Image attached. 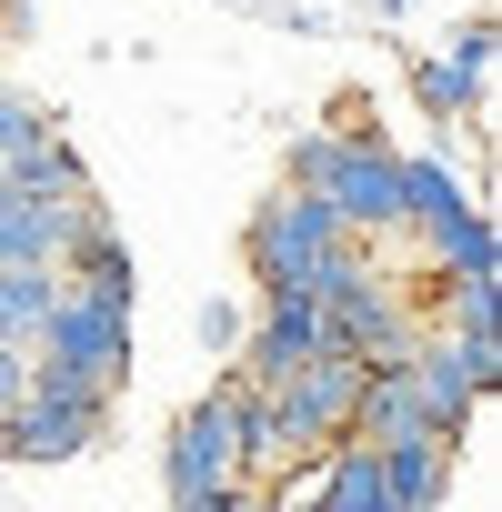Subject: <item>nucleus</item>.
<instances>
[{
	"mask_svg": "<svg viewBox=\"0 0 502 512\" xmlns=\"http://www.w3.org/2000/svg\"><path fill=\"white\" fill-rule=\"evenodd\" d=\"M282 191H312L352 241L402 231V151H382L372 131H302V141H292Z\"/></svg>",
	"mask_w": 502,
	"mask_h": 512,
	"instance_id": "nucleus-1",
	"label": "nucleus"
},
{
	"mask_svg": "<svg viewBox=\"0 0 502 512\" xmlns=\"http://www.w3.org/2000/svg\"><path fill=\"white\" fill-rule=\"evenodd\" d=\"M352 251H362V241H352L312 191H282V201H262V211L241 221V262H251V282H262V302H272V292H302V302H312Z\"/></svg>",
	"mask_w": 502,
	"mask_h": 512,
	"instance_id": "nucleus-2",
	"label": "nucleus"
},
{
	"mask_svg": "<svg viewBox=\"0 0 502 512\" xmlns=\"http://www.w3.org/2000/svg\"><path fill=\"white\" fill-rule=\"evenodd\" d=\"M121 382H131V312L61 292V312H51V332L31 352V392H61V402H101L111 412Z\"/></svg>",
	"mask_w": 502,
	"mask_h": 512,
	"instance_id": "nucleus-3",
	"label": "nucleus"
},
{
	"mask_svg": "<svg viewBox=\"0 0 502 512\" xmlns=\"http://www.w3.org/2000/svg\"><path fill=\"white\" fill-rule=\"evenodd\" d=\"M312 312H322V352H342V362H362V372H402V362L422 352V322L402 312V292L362 262V251L312 292Z\"/></svg>",
	"mask_w": 502,
	"mask_h": 512,
	"instance_id": "nucleus-4",
	"label": "nucleus"
},
{
	"mask_svg": "<svg viewBox=\"0 0 502 512\" xmlns=\"http://www.w3.org/2000/svg\"><path fill=\"white\" fill-rule=\"evenodd\" d=\"M231 402H241V382H211V392L171 422V442H161V492H171V512H201L221 482H241V432H231Z\"/></svg>",
	"mask_w": 502,
	"mask_h": 512,
	"instance_id": "nucleus-5",
	"label": "nucleus"
},
{
	"mask_svg": "<svg viewBox=\"0 0 502 512\" xmlns=\"http://www.w3.org/2000/svg\"><path fill=\"white\" fill-rule=\"evenodd\" d=\"M101 402H61V392H31L11 422H0V442H11V462H81L101 442Z\"/></svg>",
	"mask_w": 502,
	"mask_h": 512,
	"instance_id": "nucleus-6",
	"label": "nucleus"
},
{
	"mask_svg": "<svg viewBox=\"0 0 502 512\" xmlns=\"http://www.w3.org/2000/svg\"><path fill=\"white\" fill-rule=\"evenodd\" d=\"M0 181H11V191H31V201H71V211L91 201V171H81V151L61 141V121H51V131H31L11 161H0Z\"/></svg>",
	"mask_w": 502,
	"mask_h": 512,
	"instance_id": "nucleus-7",
	"label": "nucleus"
},
{
	"mask_svg": "<svg viewBox=\"0 0 502 512\" xmlns=\"http://www.w3.org/2000/svg\"><path fill=\"white\" fill-rule=\"evenodd\" d=\"M372 462H382V502H392V512H432V502L452 492V442H442V432H432V442H382Z\"/></svg>",
	"mask_w": 502,
	"mask_h": 512,
	"instance_id": "nucleus-8",
	"label": "nucleus"
},
{
	"mask_svg": "<svg viewBox=\"0 0 502 512\" xmlns=\"http://www.w3.org/2000/svg\"><path fill=\"white\" fill-rule=\"evenodd\" d=\"M51 312H61V272H0V342L11 352H41Z\"/></svg>",
	"mask_w": 502,
	"mask_h": 512,
	"instance_id": "nucleus-9",
	"label": "nucleus"
},
{
	"mask_svg": "<svg viewBox=\"0 0 502 512\" xmlns=\"http://www.w3.org/2000/svg\"><path fill=\"white\" fill-rule=\"evenodd\" d=\"M432 251H442V272H452V282H502V241H492V211H482V201H472L462 221H442Z\"/></svg>",
	"mask_w": 502,
	"mask_h": 512,
	"instance_id": "nucleus-10",
	"label": "nucleus"
},
{
	"mask_svg": "<svg viewBox=\"0 0 502 512\" xmlns=\"http://www.w3.org/2000/svg\"><path fill=\"white\" fill-rule=\"evenodd\" d=\"M472 211V191L452 181V161H402V221H422V231H442V221H462Z\"/></svg>",
	"mask_w": 502,
	"mask_h": 512,
	"instance_id": "nucleus-11",
	"label": "nucleus"
},
{
	"mask_svg": "<svg viewBox=\"0 0 502 512\" xmlns=\"http://www.w3.org/2000/svg\"><path fill=\"white\" fill-rule=\"evenodd\" d=\"M412 101H422L432 121H472V111H482V81H472L462 61H412Z\"/></svg>",
	"mask_w": 502,
	"mask_h": 512,
	"instance_id": "nucleus-12",
	"label": "nucleus"
},
{
	"mask_svg": "<svg viewBox=\"0 0 502 512\" xmlns=\"http://www.w3.org/2000/svg\"><path fill=\"white\" fill-rule=\"evenodd\" d=\"M492 41H502V31H492V21H482V11H472V21H462V31H452V51H442V61H462V71H472V81H482V71H492Z\"/></svg>",
	"mask_w": 502,
	"mask_h": 512,
	"instance_id": "nucleus-13",
	"label": "nucleus"
},
{
	"mask_svg": "<svg viewBox=\"0 0 502 512\" xmlns=\"http://www.w3.org/2000/svg\"><path fill=\"white\" fill-rule=\"evenodd\" d=\"M241 332H251L241 302H201V352H241Z\"/></svg>",
	"mask_w": 502,
	"mask_h": 512,
	"instance_id": "nucleus-14",
	"label": "nucleus"
},
{
	"mask_svg": "<svg viewBox=\"0 0 502 512\" xmlns=\"http://www.w3.org/2000/svg\"><path fill=\"white\" fill-rule=\"evenodd\" d=\"M31 131H51V111H31L21 91H0V161H11V151H21Z\"/></svg>",
	"mask_w": 502,
	"mask_h": 512,
	"instance_id": "nucleus-15",
	"label": "nucleus"
},
{
	"mask_svg": "<svg viewBox=\"0 0 502 512\" xmlns=\"http://www.w3.org/2000/svg\"><path fill=\"white\" fill-rule=\"evenodd\" d=\"M31 402V352H11V342H0V422H11Z\"/></svg>",
	"mask_w": 502,
	"mask_h": 512,
	"instance_id": "nucleus-16",
	"label": "nucleus"
}]
</instances>
